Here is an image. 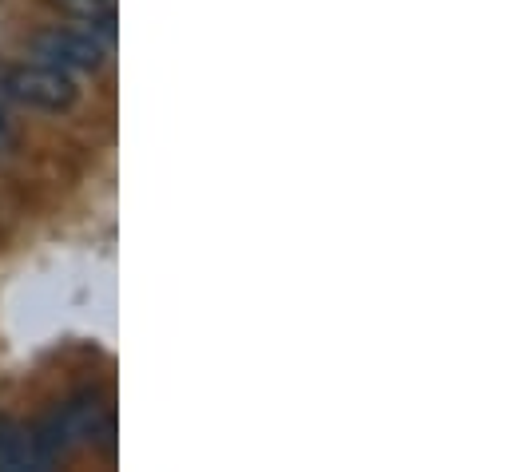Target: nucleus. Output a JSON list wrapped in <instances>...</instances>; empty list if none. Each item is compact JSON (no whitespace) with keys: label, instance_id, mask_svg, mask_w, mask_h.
Here are the masks:
<instances>
[{"label":"nucleus","instance_id":"nucleus-1","mask_svg":"<svg viewBox=\"0 0 512 472\" xmlns=\"http://www.w3.org/2000/svg\"><path fill=\"white\" fill-rule=\"evenodd\" d=\"M108 433H112V405L104 397H80V401H68L64 409H56L40 429H32V441H36L40 461L48 465L60 453H68L72 445H92Z\"/></svg>","mask_w":512,"mask_h":472},{"label":"nucleus","instance_id":"nucleus-2","mask_svg":"<svg viewBox=\"0 0 512 472\" xmlns=\"http://www.w3.org/2000/svg\"><path fill=\"white\" fill-rule=\"evenodd\" d=\"M4 92L20 104V108H32V112H48V116H60V112H72L76 100H80V88L72 84L68 72L52 68V64H16L4 72Z\"/></svg>","mask_w":512,"mask_h":472},{"label":"nucleus","instance_id":"nucleus-3","mask_svg":"<svg viewBox=\"0 0 512 472\" xmlns=\"http://www.w3.org/2000/svg\"><path fill=\"white\" fill-rule=\"evenodd\" d=\"M32 52L40 64H52L68 76H88V72H100L104 68V44L92 36V32H76V28H44L36 40H32Z\"/></svg>","mask_w":512,"mask_h":472},{"label":"nucleus","instance_id":"nucleus-4","mask_svg":"<svg viewBox=\"0 0 512 472\" xmlns=\"http://www.w3.org/2000/svg\"><path fill=\"white\" fill-rule=\"evenodd\" d=\"M28 469H44V461L36 453V441H32V429L0 417V472H28Z\"/></svg>","mask_w":512,"mask_h":472},{"label":"nucleus","instance_id":"nucleus-5","mask_svg":"<svg viewBox=\"0 0 512 472\" xmlns=\"http://www.w3.org/2000/svg\"><path fill=\"white\" fill-rule=\"evenodd\" d=\"M60 16L88 24V32H112L116 28V0H48Z\"/></svg>","mask_w":512,"mask_h":472},{"label":"nucleus","instance_id":"nucleus-6","mask_svg":"<svg viewBox=\"0 0 512 472\" xmlns=\"http://www.w3.org/2000/svg\"><path fill=\"white\" fill-rule=\"evenodd\" d=\"M8 139H12V135H8V123H4V116H0V151L8 147Z\"/></svg>","mask_w":512,"mask_h":472}]
</instances>
